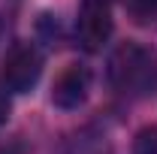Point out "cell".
Returning <instances> with one entry per match:
<instances>
[{
    "label": "cell",
    "mask_w": 157,
    "mask_h": 154,
    "mask_svg": "<svg viewBox=\"0 0 157 154\" xmlns=\"http://www.w3.org/2000/svg\"><path fill=\"white\" fill-rule=\"evenodd\" d=\"M133 154H157V127H142L136 133Z\"/></svg>",
    "instance_id": "8992f818"
},
{
    "label": "cell",
    "mask_w": 157,
    "mask_h": 154,
    "mask_svg": "<svg viewBox=\"0 0 157 154\" xmlns=\"http://www.w3.org/2000/svg\"><path fill=\"white\" fill-rule=\"evenodd\" d=\"M76 33L85 52H100L112 37V6L109 0H82Z\"/></svg>",
    "instance_id": "3957f363"
},
{
    "label": "cell",
    "mask_w": 157,
    "mask_h": 154,
    "mask_svg": "<svg viewBox=\"0 0 157 154\" xmlns=\"http://www.w3.org/2000/svg\"><path fill=\"white\" fill-rule=\"evenodd\" d=\"M130 12L136 15V21H154L157 0H130Z\"/></svg>",
    "instance_id": "52a82bcc"
},
{
    "label": "cell",
    "mask_w": 157,
    "mask_h": 154,
    "mask_svg": "<svg viewBox=\"0 0 157 154\" xmlns=\"http://www.w3.org/2000/svg\"><path fill=\"white\" fill-rule=\"evenodd\" d=\"M6 118H9V100L3 97V91H0V124H6Z\"/></svg>",
    "instance_id": "ba28073f"
},
{
    "label": "cell",
    "mask_w": 157,
    "mask_h": 154,
    "mask_svg": "<svg viewBox=\"0 0 157 154\" xmlns=\"http://www.w3.org/2000/svg\"><path fill=\"white\" fill-rule=\"evenodd\" d=\"M88 91H91V73L82 64H70L67 70H60V76L52 85V103L58 109L73 112L88 100Z\"/></svg>",
    "instance_id": "277c9868"
},
{
    "label": "cell",
    "mask_w": 157,
    "mask_h": 154,
    "mask_svg": "<svg viewBox=\"0 0 157 154\" xmlns=\"http://www.w3.org/2000/svg\"><path fill=\"white\" fill-rule=\"evenodd\" d=\"M42 76V55L33 42H15L3 58V88L12 94H27Z\"/></svg>",
    "instance_id": "7a4b0ae2"
},
{
    "label": "cell",
    "mask_w": 157,
    "mask_h": 154,
    "mask_svg": "<svg viewBox=\"0 0 157 154\" xmlns=\"http://www.w3.org/2000/svg\"><path fill=\"white\" fill-rule=\"evenodd\" d=\"M109 82L124 97H148L157 91V60L139 42H121L109 58Z\"/></svg>",
    "instance_id": "6da1fadb"
},
{
    "label": "cell",
    "mask_w": 157,
    "mask_h": 154,
    "mask_svg": "<svg viewBox=\"0 0 157 154\" xmlns=\"http://www.w3.org/2000/svg\"><path fill=\"white\" fill-rule=\"evenodd\" d=\"M60 154H112V145L97 130H78L70 139H63Z\"/></svg>",
    "instance_id": "5b68a950"
}]
</instances>
